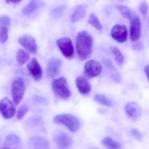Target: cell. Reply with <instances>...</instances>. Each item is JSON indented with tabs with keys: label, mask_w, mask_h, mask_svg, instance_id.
Wrapping results in <instances>:
<instances>
[{
	"label": "cell",
	"mask_w": 149,
	"mask_h": 149,
	"mask_svg": "<svg viewBox=\"0 0 149 149\" xmlns=\"http://www.w3.org/2000/svg\"><path fill=\"white\" fill-rule=\"evenodd\" d=\"M127 115L133 120H138L141 115V109L139 105L135 102H128L125 107Z\"/></svg>",
	"instance_id": "obj_14"
},
{
	"label": "cell",
	"mask_w": 149,
	"mask_h": 149,
	"mask_svg": "<svg viewBox=\"0 0 149 149\" xmlns=\"http://www.w3.org/2000/svg\"><path fill=\"white\" fill-rule=\"evenodd\" d=\"M27 69L30 75L34 80L38 81L43 76L42 67L36 58H32L27 65Z\"/></svg>",
	"instance_id": "obj_11"
},
{
	"label": "cell",
	"mask_w": 149,
	"mask_h": 149,
	"mask_svg": "<svg viewBox=\"0 0 149 149\" xmlns=\"http://www.w3.org/2000/svg\"><path fill=\"white\" fill-rule=\"evenodd\" d=\"M130 39L133 42L139 40L141 33V23L140 18L135 15L130 20Z\"/></svg>",
	"instance_id": "obj_10"
},
{
	"label": "cell",
	"mask_w": 149,
	"mask_h": 149,
	"mask_svg": "<svg viewBox=\"0 0 149 149\" xmlns=\"http://www.w3.org/2000/svg\"><path fill=\"white\" fill-rule=\"evenodd\" d=\"M93 100L98 103L106 107H110L112 105V102L109 99L102 94H96L94 95Z\"/></svg>",
	"instance_id": "obj_21"
},
{
	"label": "cell",
	"mask_w": 149,
	"mask_h": 149,
	"mask_svg": "<svg viewBox=\"0 0 149 149\" xmlns=\"http://www.w3.org/2000/svg\"><path fill=\"white\" fill-rule=\"evenodd\" d=\"M1 149H10V148H2Z\"/></svg>",
	"instance_id": "obj_34"
},
{
	"label": "cell",
	"mask_w": 149,
	"mask_h": 149,
	"mask_svg": "<svg viewBox=\"0 0 149 149\" xmlns=\"http://www.w3.org/2000/svg\"><path fill=\"white\" fill-rule=\"evenodd\" d=\"M30 58V56L28 52L24 50L20 49L16 54V60L19 66H22Z\"/></svg>",
	"instance_id": "obj_19"
},
{
	"label": "cell",
	"mask_w": 149,
	"mask_h": 149,
	"mask_svg": "<svg viewBox=\"0 0 149 149\" xmlns=\"http://www.w3.org/2000/svg\"><path fill=\"white\" fill-rule=\"evenodd\" d=\"M94 38L86 31L78 32L76 38V49L79 58L85 60L92 55Z\"/></svg>",
	"instance_id": "obj_1"
},
{
	"label": "cell",
	"mask_w": 149,
	"mask_h": 149,
	"mask_svg": "<svg viewBox=\"0 0 149 149\" xmlns=\"http://www.w3.org/2000/svg\"><path fill=\"white\" fill-rule=\"evenodd\" d=\"M88 22L95 29L100 31H102V25L100 22L98 17L94 13H92L88 17Z\"/></svg>",
	"instance_id": "obj_25"
},
{
	"label": "cell",
	"mask_w": 149,
	"mask_h": 149,
	"mask_svg": "<svg viewBox=\"0 0 149 149\" xmlns=\"http://www.w3.org/2000/svg\"><path fill=\"white\" fill-rule=\"evenodd\" d=\"M25 92L24 81L22 78H18L12 81L11 94L14 105L17 106L21 102Z\"/></svg>",
	"instance_id": "obj_4"
},
{
	"label": "cell",
	"mask_w": 149,
	"mask_h": 149,
	"mask_svg": "<svg viewBox=\"0 0 149 149\" xmlns=\"http://www.w3.org/2000/svg\"><path fill=\"white\" fill-rule=\"evenodd\" d=\"M29 111V107L26 104H24L19 107L17 114V119L21 120L24 118Z\"/></svg>",
	"instance_id": "obj_26"
},
{
	"label": "cell",
	"mask_w": 149,
	"mask_h": 149,
	"mask_svg": "<svg viewBox=\"0 0 149 149\" xmlns=\"http://www.w3.org/2000/svg\"><path fill=\"white\" fill-rule=\"evenodd\" d=\"M76 86L79 92L82 95H87L92 89L91 84L88 80L84 76L77 77L75 81Z\"/></svg>",
	"instance_id": "obj_15"
},
{
	"label": "cell",
	"mask_w": 149,
	"mask_h": 149,
	"mask_svg": "<svg viewBox=\"0 0 149 149\" xmlns=\"http://www.w3.org/2000/svg\"><path fill=\"white\" fill-rule=\"evenodd\" d=\"M57 45L63 56L68 59H71L74 55V48L71 38H61L57 41Z\"/></svg>",
	"instance_id": "obj_5"
},
{
	"label": "cell",
	"mask_w": 149,
	"mask_h": 149,
	"mask_svg": "<svg viewBox=\"0 0 149 149\" xmlns=\"http://www.w3.org/2000/svg\"><path fill=\"white\" fill-rule=\"evenodd\" d=\"M29 143L37 149H45L49 146V142L43 137L36 136L30 139Z\"/></svg>",
	"instance_id": "obj_17"
},
{
	"label": "cell",
	"mask_w": 149,
	"mask_h": 149,
	"mask_svg": "<svg viewBox=\"0 0 149 149\" xmlns=\"http://www.w3.org/2000/svg\"><path fill=\"white\" fill-rule=\"evenodd\" d=\"M139 10L142 15H145L148 11V4L145 2H143L140 4Z\"/></svg>",
	"instance_id": "obj_30"
},
{
	"label": "cell",
	"mask_w": 149,
	"mask_h": 149,
	"mask_svg": "<svg viewBox=\"0 0 149 149\" xmlns=\"http://www.w3.org/2000/svg\"><path fill=\"white\" fill-rule=\"evenodd\" d=\"M54 122L66 126L72 132H76L80 126V122L76 116L69 114H59L53 118Z\"/></svg>",
	"instance_id": "obj_2"
},
{
	"label": "cell",
	"mask_w": 149,
	"mask_h": 149,
	"mask_svg": "<svg viewBox=\"0 0 149 149\" xmlns=\"http://www.w3.org/2000/svg\"><path fill=\"white\" fill-rule=\"evenodd\" d=\"M10 17L9 16L5 15L2 16L0 18V27H4L8 29L10 25Z\"/></svg>",
	"instance_id": "obj_28"
},
{
	"label": "cell",
	"mask_w": 149,
	"mask_h": 149,
	"mask_svg": "<svg viewBox=\"0 0 149 149\" xmlns=\"http://www.w3.org/2000/svg\"></svg>",
	"instance_id": "obj_35"
},
{
	"label": "cell",
	"mask_w": 149,
	"mask_h": 149,
	"mask_svg": "<svg viewBox=\"0 0 149 149\" xmlns=\"http://www.w3.org/2000/svg\"><path fill=\"white\" fill-rule=\"evenodd\" d=\"M54 141L59 149H66L70 148L73 143L71 137L64 132H59L56 134Z\"/></svg>",
	"instance_id": "obj_12"
},
{
	"label": "cell",
	"mask_w": 149,
	"mask_h": 149,
	"mask_svg": "<svg viewBox=\"0 0 149 149\" xmlns=\"http://www.w3.org/2000/svg\"><path fill=\"white\" fill-rule=\"evenodd\" d=\"M110 49L116 63L119 65H122L124 62V57L120 50L116 46H112Z\"/></svg>",
	"instance_id": "obj_24"
},
{
	"label": "cell",
	"mask_w": 149,
	"mask_h": 149,
	"mask_svg": "<svg viewBox=\"0 0 149 149\" xmlns=\"http://www.w3.org/2000/svg\"></svg>",
	"instance_id": "obj_36"
},
{
	"label": "cell",
	"mask_w": 149,
	"mask_h": 149,
	"mask_svg": "<svg viewBox=\"0 0 149 149\" xmlns=\"http://www.w3.org/2000/svg\"><path fill=\"white\" fill-rule=\"evenodd\" d=\"M52 88L55 95L61 99L66 100L71 95V92L68 86L66 79L64 77L53 80Z\"/></svg>",
	"instance_id": "obj_3"
},
{
	"label": "cell",
	"mask_w": 149,
	"mask_h": 149,
	"mask_svg": "<svg viewBox=\"0 0 149 149\" xmlns=\"http://www.w3.org/2000/svg\"><path fill=\"white\" fill-rule=\"evenodd\" d=\"M5 2L7 3H18L21 1L22 0H5Z\"/></svg>",
	"instance_id": "obj_32"
},
{
	"label": "cell",
	"mask_w": 149,
	"mask_h": 149,
	"mask_svg": "<svg viewBox=\"0 0 149 149\" xmlns=\"http://www.w3.org/2000/svg\"><path fill=\"white\" fill-rule=\"evenodd\" d=\"M102 71L101 64L95 60H90L85 63L84 71L87 76L89 78H94L99 75Z\"/></svg>",
	"instance_id": "obj_8"
},
{
	"label": "cell",
	"mask_w": 149,
	"mask_h": 149,
	"mask_svg": "<svg viewBox=\"0 0 149 149\" xmlns=\"http://www.w3.org/2000/svg\"><path fill=\"white\" fill-rule=\"evenodd\" d=\"M131 134L134 138H135L138 141H141L142 140V134L138 130L136 129H133L131 130Z\"/></svg>",
	"instance_id": "obj_29"
},
{
	"label": "cell",
	"mask_w": 149,
	"mask_h": 149,
	"mask_svg": "<svg viewBox=\"0 0 149 149\" xmlns=\"http://www.w3.org/2000/svg\"><path fill=\"white\" fill-rule=\"evenodd\" d=\"M86 7L84 5H80L77 7L75 11L71 17V21L75 23L82 20L86 15Z\"/></svg>",
	"instance_id": "obj_16"
},
{
	"label": "cell",
	"mask_w": 149,
	"mask_h": 149,
	"mask_svg": "<svg viewBox=\"0 0 149 149\" xmlns=\"http://www.w3.org/2000/svg\"><path fill=\"white\" fill-rule=\"evenodd\" d=\"M19 43L27 51L32 54H35L37 52L36 42L34 38L27 34L22 35L18 39Z\"/></svg>",
	"instance_id": "obj_7"
},
{
	"label": "cell",
	"mask_w": 149,
	"mask_h": 149,
	"mask_svg": "<svg viewBox=\"0 0 149 149\" xmlns=\"http://www.w3.org/2000/svg\"><path fill=\"white\" fill-rule=\"evenodd\" d=\"M38 0H31L29 3L24 7L22 12L24 15H29L36 10L38 8Z\"/></svg>",
	"instance_id": "obj_22"
},
{
	"label": "cell",
	"mask_w": 149,
	"mask_h": 149,
	"mask_svg": "<svg viewBox=\"0 0 149 149\" xmlns=\"http://www.w3.org/2000/svg\"><path fill=\"white\" fill-rule=\"evenodd\" d=\"M8 38V29L0 27V43L4 44L7 42Z\"/></svg>",
	"instance_id": "obj_27"
},
{
	"label": "cell",
	"mask_w": 149,
	"mask_h": 149,
	"mask_svg": "<svg viewBox=\"0 0 149 149\" xmlns=\"http://www.w3.org/2000/svg\"><path fill=\"white\" fill-rule=\"evenodd\" d=\"M117 8L122 17L126 19L130 20L135 15L129 8L125 5H118L117 6Z\"/></svg>",
	"instance_id": "obj_23"
},
{
	"label": "cell",
	"mask_w": 149,
	"mask_h": 149,
	"mask_svg": "<svg viewBox=\"0 0 149 149\" xmlns=\"http://www.w3.org/2000/svg\"><path fill=\"white\" fill-rule=\"evenodd\" d=\"M149 65H148L145 67L144 68V72H145V74L147 75V78L149 79Z\"/></svg>",
	"instance_id": "obj_33"
},
{
	"label": "cell",
	"mask_w": 149,
	"mask_h": 149,
	"mask_svg": "<svg viewBox=\"0 0 149 149\" xmlns=\"http://www.w3.org/2000/svg\"><path fill=\"white\" fill-rule=\"evenodd\" d=\"M0 113L6 119H11L15 114V105L8 98L5 97L0 102Z\"/></svg>",
	"instance_id": "obj_6"
},
{
	"label": "cell",
	"mask_w": 149,
	"mask_h": 149,
	"mask_svg": "<svg viewBox=\"0 0 149 149\" xmlns=\"http://www.w3.org/2000/svg\"><path fill=\"white\" fill-rule=\"evenodd\" d=\"M112 38L119 43H123L128 38V31L125 25L117 24L115 25L111 30Z\"/></svg>",
	"instance_id": "obj_9"
},
{
	"label": "cell",
	"mask_w": 149,
	"mask_h": 149,
	"mask_svg": "<svg viewBox=\"0 0 149 149\" xmlns=\"http://www.w3.org/2000/svg\"><path fill=\"white\" fill-rule=\"evenodd\" d=\"M102 144L108 149H120L121 144L111 137H106L102 140Z\"/></svg>",
	"instance_id": "obj_20"
},
{
	"label": "cell",
	"mask_w": 149,
	"mask_h": 149,
	"mask_svg": "<svg viewBox=\"0 0 149 149\" xmlns=\"http://www.w3.org/2000/svg\"><path fill=\"white\" fill-rule=\"evenodd\" d=\"M62 65V61L57 58H52L46 67V74L50 78H54L59 72Z\"/></svg>",
	"instance_id": "obj_13"
},
{
	"label": "cell",
	"mask_w": 149,
	"mask_h": 149,
	"mask_svg": "<svg viewBox=\"0 0 149 149\" xmlns=\"http://www.w3.org/2000/svg\"><path fill=\"white\" fill-rule=\"evenodd\" d=\"M21 140L19 136L15 134H10L6 137L4 145L6 148H15L20 145Z\"/></svg>",
	"instance_id": "obj_18"
},
{
	"label": "cell",
	"mask_w": 149,
	"mask_h": 149,
	"mask_svg": "<svg viewBox=\"0 0 149 149\" xmlns=\"http://www.w3.org/2000/svg\"><path fill=\"white\" fill-rule=\"evenodd\" d=\"M143 46L142 43L141 42L136 43L134 44L133 45V48L134 49L139 51L142 49Z\"/></svg>",
	"instance_id": "obj_31"
}]
</instances>
